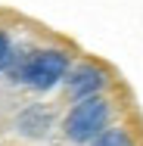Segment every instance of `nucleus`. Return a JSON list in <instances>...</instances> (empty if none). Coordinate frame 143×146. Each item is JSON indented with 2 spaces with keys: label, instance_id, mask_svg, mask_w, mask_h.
Masks as SVG:
<instances>
[{
  "label": "nucleus",
  "instance_id": "obj_3",
  "mask_svg": "<svg viewBox=\"0 0 143 146\" xmlns=\"http://www.w3.org/2000/svg\"><path fill=\"white\" fill-rule=\"evenodd\" d=\"M103 84H106L103 68H96V65H84V68H78V72L69 78V93L78 96V100H90Z\"/></svg>",
  "mask_w": 143,
  "mask_h": 146
},
{
  "label": "nucleus",
  "instance_id": "obj_2",
  "mask_svg": "<svg viewBox=\"0 0 143 146\" xmlns=\"http://www.w3.org/2000/svg\"><path fill=\"white\" fill-rule=\"evenodd\" d=\"M65 72H69V53H62V50H41V53H31V56L22 62V68H16V75H19L25 84H31L34 90L53 87Z\"/></svg>",
  "mask_w": 143,
  "mask_h": 146
},
{
  "label": "nucleus",
  "instance_id": "obj_1",
  "mask_svg": "<svg viewBox=\"0 0 143 146\" xmlns=\"http://www.w3.org/2000/svg\"><path fill=\"white\" fill-rule=\"evenodd\" d=\"M106 121H109V103L100 100V96H90V100H81L69 118H65V137L69 140H96L103 131H106Z\"/></svg>",
  "mask_w": 143,
  "mask_h": 146
},
{
  "label": "nucleus",
  "instance_id": "obj_5",
  "mask_svg": "<svg viewBox=\"0 0 143 146\" xmlns=\"http://www.w3.org/2000/svg\"><path fill=\"white\" fill-rule=\"evenodd\" d=\"M9 59H13V50H9V37L0 31V68H3Z\"/></svg>",
  "mask_w": 143,
  "mask_h": 146
},
{
  "label": "nucleus",
  "instance_id": "obj_4",
  "mask_svg": "<svg viewBox=\"0 0 143 146\" xmlns=\"http://www.w3.org/2000/svg\"><path fill=\"white\" fill-rule=\"evenodd\" d=\"M93 146H134V143H131V137L124 131H103L93 140Z\"/></svg>",
  "mask_w": 143,
  "mask_h": 146
}]
</instances>
